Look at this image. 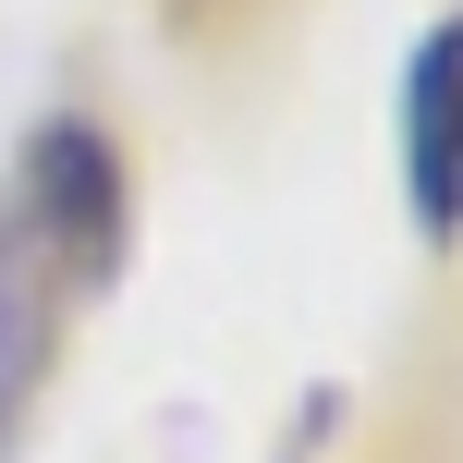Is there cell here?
<instances>
[{
  "mask_svg": "<svg viewBox=\"0 0 463 463\" xmlns=\"http://www.w3.org/2000/svg\"><path fill=\"white\" fill-rule=\"evenodd\" d=\"M37 378H49V256H24L0 232V451H13Z\"/></svg>",
  "mask_w": 463,
  "mask_h": 463,
  "instance_id": "3957f363",
  "label": "cell"
},
{
  "mask_svg": "<svg viewBox=\"0 0 463 463\" xmlns=\"http://www.w3.org/2000/svg\"><path fill=\"white\" fill-rule=\"evenodd\" d=\"M402 195L427 244H463V13L427 24L402 73Z\"/></svg>",
  "mask_w": 463,
  "mask_h": 463,
  "instance_id": "7a4b0ae2",
  "label": "cell"
},
{
  "mask_svg": "<svg viewBox=\"0 0 463 463\" xmlns=\"http://www.w3.org/2000/svg\"><path fill=\"white\" fill-rule=\"evenodd\" d=\"M13 244L49 256V280H110L122 256V159L98 122H37L13 171Z\"/></svg>",
  "mask_w": 463,
  "mask_h": 463,
  "instance_id": "6da1fadb",
  "label": "cell"
},
{
  "mask_svg": "<svg viewBox=\"0 0 463 463\" xmlns=\"http://www.w3.org/2000/svg\"><path fill=\"white\" fill-rule=\"evenodd\" d=\"M159 13H171V24H184V37H195V49H232V37H256V24H269V13H280V0H159Z\"/></svg>",
  "mask_w": 463,
  "mask_h": 463,
  "instance_id": "277c9868",
  "label": "cell"
}]
</instances>
